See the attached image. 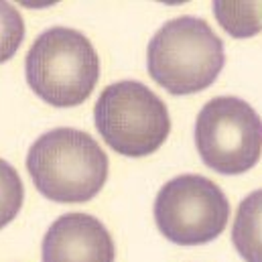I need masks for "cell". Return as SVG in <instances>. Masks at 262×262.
<instances>
[{
  "label": "cell",
  "mask_w": 262,
  "mask_h": 262,
  "mask_svg": "<svg viewBox=\"0 0 262 262\" xmlns=\"http://www.w3.org/2000/svg\"><path fill=\"white\" fill-rule=\"evenodd\" d=\"M27 169L39 193L59 203H81L104 187L108 157L88 132L53 128L29 148Z\"/></svg>",
  "instance_id": "6da1fadb"
},
{
  "label": "cell",
  "mask_w": 262,
  "mask_h": 262,
  "mask_svg": "<svg viewBox=\"0 0 262 262\" xmlns=\"http://www.w3.org/2000/svg\"><path fill=\"white\" fill-rule=\"evenodd\" d=\"M224 61L222 39L203 18L189 14L167 20L146 49L150 77L173 96H189L209 88Z\"/></svg>",
  "instance_id": "7a4b0ae2"
},
{
  "label": "cell",
  "mask_w": 262,
  "mask_h": 262,
  "mask_svg": "<svg viewBox=\"0 0 262 262\" xmlns=\"http://www.w3.org/2000/svg\"><path fill=\"white\" fill-rule=\"evenodd\" d=\"M31 90L55 108L83 104L98 79L100 57L90 39L67 27L43 31L25 59Z\"/></svg>",
  "instance_id": "3957f363"
},
{
  "label": "cell",
  "mask_w": 262,
  "mask_h": 262,
  "mask_svg": "<svg viewBox=\"0 0 262 262\" xmlns=\"http://www.w3.org/2000/svg\"><path fill=\"white\" fill-rule=\"evenodd\" d=\"M94 122L104 142L124 157H146L159 150L169 132L167 104L140 81L108 85L94 108Z\"/></svg>",
  "instance_id": "277c9868"
},
{
  "label": "cell",
  "mask_w": 262,
  "mask_h": 262,
  "mask_svg": "<svg viewBox=\"0 0 262 262\" xmlns=\"http://www.w3.org/2000/svg\"><path fill=\"white\" fill-rule=\"evenodd\" d=\"M195 146L201 161L222 175L250 171L262 150V124L256 110L234 96L209 100L195 120Z\"/></svg>",
  "instance_id": "5b68a950"
},
{
  "label": "cell",
  "mask_w": 262,
  "mask_h": 262,
  "mask_svg": "<svg viewBox=\"0 0 262 262\" xmlns=\"http://www.w3.org/2000/svg\"><path fill=\"white\" fill-rule=\"evenodd\" d=\"M155 222L161 234L179 246L215 240L228 226L230 201L203 175H179L155 197Z\"/></svg>",
  "instance_id": "8992f818"
},
{
  "label": "cell",
  "mask_w": 262,
  "mask_h": 262,
  "mask_svg": "<svg viewBox=\"0 0 262 262\" xmlns=\"http://www.w3.org/2000/svg\"><path fill=\"white\" fill-rule=\"evenodd\" d=\"M41 258L43 262H114L116 246L98 217L71 211L49 226L41 244Z\"/></svg>",
  "instance_id": "52a82bcc"
},
{
  "label": "cell",
  "mask_w": 262,
  "mask_h": 262,
  "mask_svg": "<svg viewBox=\"0 0 262 262\" xmlns=\"http://www.w3.org/2000/svg\"><path fill=\"white\" fill-rule=\"evenodd\" d=\"M260 199V191H252L240 203L236 222H234V230H232L234 246L246 262H262Z\"/></svg>",
  "instance_id": "ba28073f"
},
{
  "label": "cell",
  "mask_w": 262,
  "mask_h": 262,
  "mask_svg": "<svg viewBox=\"0 0 262 262\" xmlns=\"http://www.w3.org/2000/svg\"><path fill=\"white\" fill-rule=\"evenodd\" d=\"M213 12L224 31L236 39L254 37L260 31V4L258 2H215Z\"/></svg>",
  "instance_id": "9c48e42d"
},
{
  "label": "cell",
  "mask_w": 262,
  "mask_h": 262,
  "mask_svg": "<svg viewBox=\"0 0 262 262\" xmlns=\"http://www.w3.org/2000/svg\"><path fill=\"white\" fill-rule=\"evenodd\" d=\"M25 187L16 169L0 159V230L8 226L23 207Z\"/></svg>",
  "instance_id": "30bf717a"
},
{
  "label": "cell",
  "mask_w": 262,
  "mask_h": 262,
  "mask_svg": "<svg viewBox=\"0 0 262 262\" xmlns=\"http://www.w3.org/2000/svg\"><path fill=\"white\" fill-rule=\"evenodd\" d=\"M25 39V23L20 12L8 4L0 2V63L8 61L20 47Z\"/></svg>",
  "instance_id": "8fae6325"
}]
</instances>
